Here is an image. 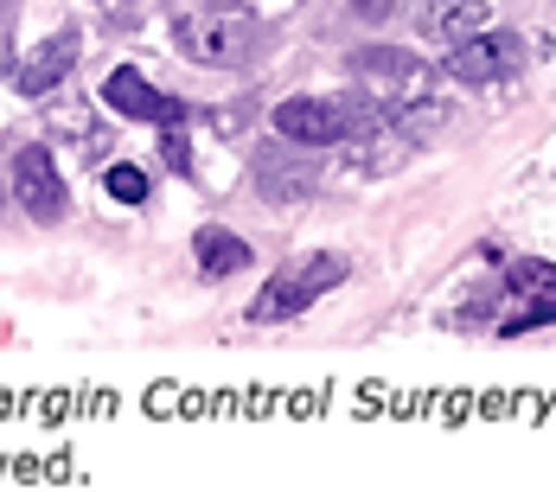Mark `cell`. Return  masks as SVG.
I'll return each instance as SVG.
<instances>
[{
	"mask_svg": "<svg viewBox=\"0 0 556 492\" xmlns=\"http://www.w3.org/2000/svg\"><path fill=\"white\" fill-rule=\"evenodd\" d=\"M378 115L352 97H294L276 110L281 141H301V148H333V141H352V135H371Z\"/></svg>",
	"mask_w": 556,
	"mask_h": 492,
	"instance_id": "cell-1",
	"label": "cell"
},
{
	"mask_svg": "<svg viewBox=\"0 0 556 492\" xmlns=\"http://www.w3.org/2000/svg\"><path fill=\"white\" fill-rule=\"evenodd\" d=\"M333 281H345V263L339 256H307V263H288L276 269V281H263V294H256V307H250V320H294V314H307Z\"/></svg>",
	"mask_w": 556,
	"mask_h": 492,
	"instance_id": "cell-2",
	"label": "cell"
},
{
	"mask_svg": "<svg viewBox=\"0 0 556 492\" xmlns=\"http://www.w3.org/2000/svg\"><path fill=\"white\" fill-rule=\"evenodd\" d=\"M263 46L256 20H179V52L199 64H250V52Z\"/></svg>",
	"mask_w": 556,
	"mask_h": 492,
	"instance_id": "cell-3",
	"label": "cell"
},
{
	"mask_svg": "<svg viewBox=\"0 0 556 492\" xmlns=\"http://www.w3.org/2000/svg\"><path fill=\"white\" fill-rule=\"evenodd\" d=\"M518 64H525V46L511 33H473V39H460L447 52V77H460V84H500Z\"/></svg>",
	"mask_w": 556,
	"mask_h": 492,
	"instance_id": "cell-4",
	"label": "cell"
},
{
	"mask_svg": "<svg viewBox=\"0 0 556 492\" xmlns=\"http://www.w3.org/2000/svg\"><path fill=\"white\" fill-rule=\"evenodd\" d=\"M13 192H20V205H26L33 224L64 218V179H58V166H52L46 148H20V161H13Z\"/></svg>",
	"mask_w": 556,
	"mask_h": 492,
	"instance_id": "cell-5",
	"label": "cell"
},
{
	"mask_svg": "<svg viewBox=\"0 0 556 492\" xmlns=\"http://www.w3.org/2000/svg\"><path fill=\"white\" fill-rule=\"evenodd\" d=\"M103 103L122 110V115H135V122H161V128H179V122H186V103L161 97L141 71H115V77H103Z\"/></svg>",
	"mask_w": 556,
	"mask_h": 492,
	"instance_id": "cell-6",
	"label": "cell"
},
{
	"mask_svg": "<svg viewBox=\"0 0 556 492\" xmlns=\"http://www.w3.org/2000/svg\"><path fill=\"white\" fill-rule=\"evenodd\" d=\"M77 46H84V39H77L71 26H58L52 39H46L39 52L26 58V64H20V77H13V84H20L26 97H46L52 84H64V77H71V64H77Z\"/></svg>",
	"mask_w": 556,
	"mask_h": 492,
	"instance_id": "cell-7",
	"label": "cell"
},
{
	"mask_svg": "<svg viewBox=\"0 0 556 492\" xmlns=\"http://www.w3.org/2000/svg\"><path fill=\"white\" fill-rule=\"evenodd\" d=\"M352 77H365V84H378V90H416L429 71H422V58L396 52V46H365V52H352Z\"/></svg>",
	"mask_w": 556,
	"mask_h": 492,
	"instance_id": "cell-8",
	"label": "cell"
},
{
	"mask_svg": "<svg viewBox=\"0 0 556 492\" xmlns=\"http://www.w3.org/2000/svg\"><path fill=\"white\" fill-rule=\"evenodd\" d=\"M416 26L435 39V46H460V39H473L480 26H486V0H429L422 13H416Z\"/></svg>",
	"mask_w": 556,
	"mask_h": 492,
	"instance_id": "cell-9",
	"label": "cell"
},
{
	"mask_svg": "<svg viewBox=\"0 0 556 492\" xmlns=\"http://www.w3.org/2000/svg\"><path fill=\"white\" fill-rule=\"evenodd\" d=\"M199 269L212 275V281H224V275H237V269H250V243L237 237V230H199Z\"/></svg>",
	"mask_w": 556,
	"mask_h": 492,
	"instance_id": "cell-10",
	"label": "cell"
},
{
	"mask_svg": "<svg viewBox=\"0 0 556 492\" xmlns=\"http://www.w3.org/2000/svg\"><path fill=\"white\" fill-rule=\"evenodd\" d=\"M110 192L115 199H122V205H141V199H148V173H141V166H110Z\"/></svg>",
	"mask_w": 556,
	"mask_h": 492,
	"instance_id": "cell-11",
	"label": "cell"
},
{
	"mask_svg": "<svg viewBox=\"0 0 556 492\" xmlns=\"http://www.w3.org/2000/svg\"><path fill=\"white\" fill-rule=\"evenodd\" d=\"M511 288L518 294H556V269L551 263H518L511 269Z\"/></svg>",
	"mask_w": 556,
	"mask_h": 492,
	"instance_id": "cell-12",
	"label": "cell"
},
{
	"mask_svg": "<svg viewBox=\"0 0 556 492\" xmlns=\"http://www.w3.org/2000/svg\"><path fill=\"white\" fill-rule=\"evenodd\" d=\"M13 26H20V0H0V77L13 64Z\"/></svg>",
	"mask_w": 556,
	"mask_h": 492,
	"instance_id": "cell-13",
	"label": "cell"
}]
</instances>
